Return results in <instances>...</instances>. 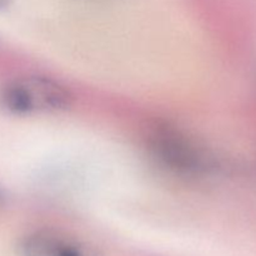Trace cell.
Returning a JSON list of instances; mask_svg holds the SVG:
<instances>
[{"label":"cell","mask_w":256,"mask_h":256,"mask_svg":"<svg viewBox=\"0 0 256 256\" xmlns=\"http://www.w3.org/2000/svg\"><path fill=\"white\" fill-rule=\"evenodd\" d=\"M22 256H96L88 248L52 232H34L20 244Z\"/></svg>","instance_id":"obj_3"},{"label":"cell","mask_w":256,"mask_h":256,"mask_svg":"<svg viewBox=\"0 0 256 256\" xmlns=\"http://www.w3.org/2000/svg\"><path fill=\"white\" fill-rule=\"evenodd\" d=\"M2 105L18 114L58 112L72 102L70 92L60 82L44 76H28L5 85L0 95Z\"/></svg>","instance_id":"obj_1"},{"label":"cell","mask_w":256,"mask_h":256,"mask_svg":"<svg viewBox=\"0 0 256 256\" xmlns=\"http://www.w3.org/2000/svg\"><path fill=\"white\" fill-rule=\"evenodd\" d=\"M152 150L162 165L182 174H202L212 168V158L186 134L159 128L152 136Z\"/></svg>","instance_id":"obj_2"},{"label":"cell","mask_w":256,"mask_h":256,"mask_svg":"<svg viewBox=\"0 0 256 256\" xmlns=\"http://www.w3.org/2000/svg\"><path fill=\"white\" fill-rule=\"evenodd\" d=\"M6 2V0H0V5H4Z\"/></svg>","instance_id":"obj_4"}]
</instances>
